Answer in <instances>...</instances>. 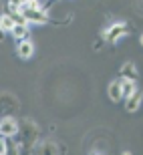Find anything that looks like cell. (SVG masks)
<instances>
[{
  "instance_id": "obj_2",
  "label": "cell",
  "mask_w": 143,
  "mask_h": 155,
  "mask_svg": "<svg viewBox=\"0 0 143 155\" xmlns=\"http://www.w3.org/2000/svg\"><path fill=\"white\" fill-rule=\"evenodd\" d=\"M18 10L22 12V16L26 18L28 24H46L48 22V14L42 8H26V6H20Z\"/></svg>"
},
{
  "instance_id": "obj_5",
  "label": "cell",
  "mask_w": 143,
  "mask_h": 155,
  "mask_svg": "<svg viewBox=\"0 0 143 155\" xmlns=\"http://www.w3.org/2000/svg\"><path fill=\"white\" fill-rule=\"evenodd\" d=\"M18 111V103H16V99L10 97V95H2L0 97V115H12V113H16Z\"/></svg>"
},
{
  "instance_id": "obj_17",
  "label": "cell",
  "mask_w": 143,
  "mask_h": 155,
  "mask_svg": "<svg viewBox=\"0 0 143 155\" xmlns=\"http://www.w3.org/2000/svg\"><path fill=\"white\" fill-rule=\"evenodd\" d=\"M20 2H22V4H24V2H26V0H20Z\"/></svg>"
},
{
  "instance_id": "obj_8",
  "label": "cell",
  "mask_w": 143,
  "mask_h": 155,
  "mask_svg": "<svg viewBox=\"0 0 143 155\" xmlns=\"http://www.w3.org/2000/svg\"><path fill=\"white\" fill-rule=\"evenodd\" d=\"M107 95H109V99L113 101V103H117V101H121V79H117V81H111L109 83V89H107Z\"/></svg>"
},
{
  "instance_id": "obj_3",
  "label": "cell",
  "mask_w": 143,
  "mask_h": 155,
  "mask_svg": "<svg viewBox=\"0 0 143 155\" xmlns=\"http://www.w3.org/2000/svg\"><path fill=\"white\" fill-rule=\"evenodd\" d=\"M123 36H127V26L123 22H115V24H111L107 30H105V36L103 38L107 40L109 45H115L119 38H123Z\"/></svg>"
},
{
  "instance_id": "obj_10",
  "label": "cell",
  "mask_w": 143,
  "mask_h": 155,
  "mask_svg": "<svg viewBox=\"0 0 143 155\" xmlns=\"http://www.w3.org/2000/svg\"><path fill=\"white\" fill-rule=\"evenodd\" d=\"M10 35L14 36L16 40H22V38H28L30 35V24H14L10 30Z\"/></svg>"
},
{
  "instance_id": "obj_6",
  "label": "cell",
  "mask_w": 143,
  "mask_h": 155,
  "mask_svg": "<svg viewBox=\"0 0 143 155\" xmlns=\"http://www.w3.org/2000/svg\"><path fill=\"white\" fill-rule=\"evenodd\" d=\"M16 51H18V57L24 58V61H28L32 54H35V45L30 42L28 38H22V40H18V46H16Z\"/></svg>"
},
{
  "instance_id": "obj_11",
  "label": "cell",
  "mask_w": 143,
  "mask_h": 155,
  "mask_svg": "<svg viewBox=\"0 0 143 155\" xmlns=\"http://www.w3.org/2000/svg\"><path fill=\"white\" fill-rule=\"evenodd\" d=\"M135 91H137L135 81H131V79H121V97H123V99H127L129 95H133Z\"/></svg>"
},
{
  "instance_id": "obj_9",
  "label": "cell",
  "mask_w": 143,
  "mask_h": 155,
  "mask_svg": "<svg viewBox=\"0 0 143 155\" xmlns=\"http://www.w3.org/2000/svg\"><path fill=\"white\" fill-rule=\"evenodd\" d=\"M119 75H121V79L137 81V67H135L133 63H123V67L119 69Z\"/></svg>"
},
{
  "instance_id": "obj_14",
  "label": "cell",
  "mask_w": 143,
  "mask_h": 155,
  "mask_svg": "<svg viewBox=\"0 0 143 155\" xmlns=\"http://www.w3.org/2000/svg\"><path fill=\"white\" fill-rule=\"evenodd\" d=\"M6 153H8V141H6V137L0 135V155H6Z\"/></svg>"
},
{
  "instance_id": "obj_16",
  "label": "cell",
  "mask_w": 143,
  "mask_h": 155,
  "mask_svg": "<svg viewBox=\"0 0 143 155\" xmlns=\"http://www.w3.org/2000/svg\"><path fill=\"white\" fill-rule=\"evenodd\" d=\"M4 38H6V35L2 32V30H0V42H4Z\"/></svg>"
},
{
  "instance_id": "obj_4",
  "label": "cell",
  "mask_w": 143,
  "mask_h": 155,
  "mask_svg": "<svg viewBox=\"0 0 143 155\" xmlns=\"http://www.w3.org/2000/svg\"><path fill=\"white\" fill-rule=\"evenodd\" d=\"M18 133V121L14 119V117H4V119H0V135L6 139L10 137H16Z\"/></svg>"
},
{
  "instance_id": "obj_1",
  "label": "cell",
  "mask_w": 143,
  "mask_h": 155,
  "mask_svg": "<svg viewBox=\"0 0 143 155\" xmlns=\"http://www.w3.org/2000/svg\"><path fill=\"white\" fill-rule=\"evenodd\" d=\"M16 135L22 137V141H20L16 147H24V145L32 147L35 141H36V137H38V127H36L32 121H24L22 125H18V133H16Z\"/></svg>"
},
{
  "instance_id": "obj_13",
  "label": "cell",
  "mask_w": 143,
  "mask_h": 155,
  "mask_svg": "<svg viewBox=\"0 0 143 155\" xmlns=\"http://www.w3.org/2000/svg\"><path fill=\"white\" fill-rule=\"evenodd\" d=\"M42 151H45V153H58L57 145L52 143V141H48V143H45V145H42Z\"/></svg>"
},
{
  "instance_id": "obj_7",
  "label": "cell",
  "mask_w": 143,
  "mask_h": 155,
  "mask_svg": "<svg viewBox=\"0 0 143 155\" xmlns=\"http://www.w3.org/2000/svg\"><path fill=\"white\" fill-rule=\"evenodd\" d=\"M139 107H141V93L135 91L133 95H129V97L125 99V111L127 113H135Z\"/></svg>"
},
{
  "instance_id": "obj_12",
  "label": "cell",
  "mask_w": 143,
  "mask_h": 155,
  "mask_svg": "<svg viewBox=\"0 0 143 155\" xmlns=\"http://www.w3.org/2000/svg\"><path fill=\"white\" fill-rule=\"evenodd\" d=\"M12 26H14V20H12V16L8 14V12H4V14L0 16V30H2L4 35H10Z\"/></svg>"
},
{
  "instance_id": "obj_15",
  "label": "cell",
  "mask_w": 143,
  "mask_h": 155,
  "mask_svg": "<svg viewBox=\"0 0 143 155\" xmlns=\"http://www.w3.org/2000/svg\"><path fill=\"white\" fill-rule=\"evenodd\" d=\"M8 6H14V8H20V6H22V2H20V0H8Z\"/></svg>"
}]
</instances>
